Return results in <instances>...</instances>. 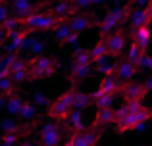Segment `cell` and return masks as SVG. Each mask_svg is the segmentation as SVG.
I'll return each instance as SVG.
<instances>
[{"mask_svg":"<svg viewBox=\"0 0 152 146\" xmlns=\"http://www.w3.org/2000/svg\"><path fill=\"white\" fill-rule=\"evenodd\" d=\"M131 14H133V0L125 2L119 8L108 10V14L104 15V19L100 21V25H98L100 27V41H106L114 31L121 29V25L131 17Z\"/></svg>","mask_w":152,"mask_h":146,"instance_id":"1","label":"cell"},{"mask_svg":"<svg viewBox=\"0 0 152 146\" xmlns=\"http://www.w3.org/2000/svg\"><path fill=\"white\" fill-rule=\"evenodd\" d=\"M60 62L52 56H35L27 60V71H29V81H41V79H48L56 73Z\"/></svg>","mask_w":152,"mask_h":146,"instance_id":"2","label":"cell"},{"mask_svg":"<svg viewBox=\"0 0 152 146\" xmlns=\"http://www.w3.org/2000/svg\"><path fill=\"white\" fill-rule=\"evenodd\" d=\"M60 23H66L52 15L50 12H37L33 15H27L21 19V27L27 33H35V31H54Z\"/></svg>","mask_w":152,"mask_h":146,"instance_id":"3","label":"cell"},{"mask_svg":"<svg viewBox=\"0 0 152 146\" xmlns=\"http://www.w3.org/2000/svg\"><path fill=\"white\" fill-rule=\"evenodd\" d=\"M71 112H73V89L64 92V94H60L56 100H52L48 110H46L48 117H52V119H56V121L67 119Z\"/></svg>","mask_w":152,"mask_h":146,"instance_id":"4","label":"cell"},{"mask_svg":"<svg viewBox=\"0 0 152 146\" xmlns=\"http://www.w3.org/2000/svg\"><path fill=\"white\" fill-rule=\"evenodd\" d=\"M150 90L146 89L145 83H135V81H129V83H123L121 86V98L123 102H142L146 96H148Z\"/></svg>","mask_w":152,"mask_h":146,"instance_id":"5","label":"cell"},{"mask_svg":"<svg viewBox=\"0 0 152 146\" xmlns=\"http://www.w3.org/2000/svg\"><path fill=\"white\" fill-rule=\"evenodd\" d=\"M100 139H102L100 129L91 127V129H87V131H83V133H73L66 146H96L100 142Z\"/></svg>","mask_w":152,"mask_h":146,"instance_id":"6","label":"cell"},{"mask_svg":"<svg viewBox=\"0 0 152 146\" xmlns=\"http://www.w3.org/2000/svg\"><path fill=\"white\" fill-rule=\"evenodd\" d=\"M67 23L71 25L73 33H79V35H81L83 31H87V29H93V27L100 25V21H98L93 14H75Z\"/></svg>","mask_w":152,"mask_h":146,"instance_id":"7","label":"cell"},{"mask_svg":"<svg viewBox=\"0 0 152 146\" xmlns=\"http://www.w3.org/2000/svg\"><path fill=\"white\" fill-rule=\"evenodd\" d=\"M106 44H108V56L112 58H119L125 50V33L123 29H118L106 38Z\"/></svg>","mask_w":152,"mask_h":146,"instance_id":"8","label":"cell"},{"mask_svg":"<svg viewBox=\"0 0 152 146\" xmlns=\"http://www.w3.org/2000/svg\"><path fill=\"white\" fill-rule=\"evenodd\" d=\"M75 6L71 4V0H54L50 6V14L56 15L58 19H62V21H69L71 17L75 15Z\"/></svg>","mask_w":152,"mask_h":146,"instance_id":"9","label":"cell"},{"mask_svg":"<svg viewBox=\"0 0 152 146\" xmlns=\"http://www.w3.org/2000/svg\"><path fill=\"white\" fill-rule=\"evenodd\" d=\"M60 127L56 123H45L41 127V146H58L60 144Z\"/></svg>","mask_w":152,"mask_h":146,"instance_id":"10","label":"cell"},{"mask_svg":"<svg viewBox=\"0 0 152 146\" xmlns=\"http://www.w3.org/2000/svg\"><path fill=\"white\" fill-rule=\"evenodd\" d=\"M37 4H33L31 0H12V14H14V17H27V15H33L39 12Z\"/></svg>","mask_w":152,"mask_h":146,"instance_id":"11","label":"cell"},{"mask_svg":"<svg viewBox=\"0 0 152 146\" xmlns=\"http://www.w3.org/2000/svg\"><path fill=\"white\" fill-rule=\"evenodd\" d=\"M146 48H142L141 44H137V42H131L129 48H127V62H131L133 65H137L139 69H145V60H146Z\"/></svg>","mask_w":152,"mask_h":146,"instance_id":"12","label":"cell"},{"mask_svg":"<svg viewBox=\"0 0 152 146\" xmlns=\"http://www.w3.org/2000/svg\"><path fill=\"white\" fill-rule=\"evenodd\" d=\"M137 73H139V68H137V65H133L131 62H127V60H121V62L115 64V77H118L121 83L133 81V77Z\"/></svg>","mask_w":152,"mask_h":146,"instance_id":"13","label":"cell"},{"mask_svg":"<svg viewBox=\"0 0 152 146\" xmlns=\"http://www.w3.org/2000/svg\"><path fill=\"white\" fill-rule=\"evenodd\" d=\"M114 98L115 96L106 94L98 89V90H94V92H91V106H94L96 110H110L112 106H114Z\"/></svg>","mask_w":152,"mask_h":146,"instance_id":"14","label":"cell"},{"mask_svg":"<svg viewBox=\"0 0 152 146\" xmlns=\"http://www.w3.org/2000/svg\"><path fill=\"white\" fill-rule=\"evenodd\" d=\"M110 123H115V110H96L94 113V119H93V127L94 129H102L108 127Z\"/></svg>","mask_w":152,"mask_h":146,"instance_id":"15","label":"cell"},{"mask_svg":"<svg viewBox=\"0 0 152 146\" xmlns=\"http://www.w3.org/2000/svg\"><path fill=\"white\" fill-rule=\"evenodd\" d=\"M121 86H123V83L119 81L118 77H102V79H100V85H98V89H100L102 92H106V94H112V96H115V94L121 92Z\"/></svg>","mask_w":152,"mask_h":146,"instance_id":"16","label":"cell"},{"mask_svg":"<svg viewBox=\"0 0 152 146\" xmlns=\"http://www.w3.org/2000/svg\"><path fill=\"white\" fill-rule=\"evenodd\" d=\"M129 21H131V27H133V29H139V27H148L152 17L148 15L146 8H137V10H133Z\"/></svg>","mask_w":152,"mask_h":146,"instance_id":"17","label":"cell"},{"mask_svg":"<svg viewBox=\"0 0 152 146\" xmlns=\"http://www.w3.org/2000/svg\"><path fill=\"white\" fill-rule=\"evenodd\" d=\"M67 121H69V127H71L73 133L87 131V127H85V113H83V110H73V112L69 113V117H67Z\"/></svg>","mask_w":152,"mask_h":146,"instance_id":"18","label":"cell"},{"mask_svg":"<svg viewBox=\"0 0 152 146\" xmlns=\"http://www.w3.org/2000/svg\"><path fill=\"white\" fill-rule=\"evenodd\" d=\"M131 38H133V42L141 44L142 48H148L150 38H152L150 27H139V29H133V31H131Z\"/></svg>","mask_w":152,"mask_h":146,"instance_id":"19","label":"cell"},{"mask_svg":"<svg viewBox=\"0 0 152 146\" xmlns=\"http://www.w3.org/2000/svg\"><path fill=\"white\" fill-rule=\"evenodd\" d=\"M89 54H91V58H93V64H96V62H100V60H106L108 58L106 41H100V38H98V42H94V44L89 48Z\"/></svg>","mask_w":152,"mask_h":146,"instance_id":"20","label":"cell"},{"mask_svg":"<svg viewBox=\"0 0 152 146\" xmlns=\"http://www.w3.org/2000/svg\"><path fill=\"white\" fill-rule=\"evenodd\" d=\"M73 35V29H71V25L69 23H60L58 27L54 29V37H56V42H58L60 46H64V44H67V41H69V37Z\"/></svg>","mask_w":152,"mask_h":146,"instance_id":"21","label":"cell"},{"mask_svg":"<svg viewBox=\"0 0 152 146\" xmlns=\"http://www.w3.org/2000/svg\"><path fill=\"white\" fill-rule=\"evenodd\" d=\"M23 102L25 100H21L15 92H12V94L6 96V110L12 115H19V113H21V108H23Z\"/></svg>","mask_w":152,"mask_h":146,"instance_id":"22","label":"cell"},{"mask_svg":"<svg viewBox=\"0 0 152 146\" xmlns=\"http://www.w3.org/2000/svg\"><path fill=\"white\" fill-rule=\"evenodd\" d=\"M91 73H93V65H71L69 79L73 83H79V81H83V79H87Z\"/></svg>","mask_w":152,"mask_h":146,"instance_id":"23","label":"cell"},{"mask_svg":"<svg viewBox=\"0 0 152 146\" xmlns=\"http://www.w3.org/2000/svg\"><path fill=\"white\" fill-rule=\"evenodd\" d=\"M14 81H12L10 77V69H4V71H0V94L2 96H8V94L14 92Z\"/></svg>","mask_w":152,"mask_h":146,"instance_id":"24","label":"cell"},{"mask_svg":"<svg viewBox=\"0 0 152 146\" xmlns=\"http://www.w3.org/2000/svg\"><path fill=\"white\" fill-rule=\"evenodd\" d=\"M87 106H91V94L73 89V110H85Z\"/></svg>","mask_w":152,"mask_h":146,"instance_id":"25","label":"cell"},{"mask_svg":"<svg viewBox=\"0 0 152 146\" xmlns=\"http://www.w3.org/2000/svg\"><path fill=\"white\" fill-rule=\"evenodd\" d=\"M73 65H93V58H91L89 50L77 48L73 52Z\"/></svg>","mask_w":152,"mask_h":146,"instance_id":"26","label":"cell"},{"mask_svg":"<svg viewBox=\"0 0 152 146\" xmlns=\"http://www.w3.org/2000/svg\"><path fill=\"white\" fill-rule=\"evenodd\" d=\"M94 69H96V73H100L102 77H115V65L108 64L106 60H100L94 64Z\"/></svg>","mask_w":152,"mask_h":146,"instance_id":"27","label":"cell"},{"mask_svg":"<svg viewBox=\"0 0 152 146\" xmlns=\"http://www.w3.org/2000/svg\"><path fill=\"white\" fill-rule=\"evenodd\" d=\"M19 117H21V119H27V121L33 119V117H37V106H35L31 100H25L23 102V108H21Z\"/></svg>","mask_w":152,"mask_h":146,"instance_id":"28","label":"cell"},{"mask_svg":"<svg viewBox=\"0 0 152 146\" xmlns=\"http://www.w3.org/2000/svg\"><path fill=\"white\" fill-rule=\"evenodd\" d=\"M31 102H33L35 106H50V98H48V94H45V92H41V90H37V92H33V98H31Z\"/></svg>","mask_w":152,"mask_h":146,"instance_id":"29","label":"cell"},{"mask_svg":"<svg viewBox=\"0 0 152 146\" xmlns=\"http://www.w3.org/2000/svg\"><path fill=\"white\" fill-rule=\"evenodd\" d=\"M0 129H2V133H19L21 131L18 121H14V119H4L2 123H0Z\"/></svg>","mask_w":152,"mask_h":146,"instance_id":"30","label":"cell"},{"mask_svg":"<svg viewBox=\"0 0 152 146\" xmlns=\"http://www.w3.org/2000/svg\"><path fill=\"white\" fill-rule=\"evenodd\" d=\"M10 17H12V10L8 8V4L4 0H0V25H4Z\"/></svg>","mask_w":152,"mask_h":146,"instance_id":"31","label":"cell"},{"mask_svg":"<svg viewBox=\"0 0 152 146\" xmlns=\"http://www.w3.org/2000/svg\"><path fill=\"white\" fill-rule=\"evenodd\" d=\"M10 77H12V81H14V85H21V83L29 81V71H27V69H23V71H15V73H12Z\"/></svg>","mask_w":152,"mask_h":146,"instance_id":"32","label":"cell"},{"mask_svg":"<svg viewBox=\"0 0 152 146\" xmlns=\"http://www.w3.org/2000/svg\"><path fill=\"white\" fill-rule=\"evenodd\" d=\"M23 69H27V62L15 56V58H14V62H12V65H10V75H12V73H15V71H23Z\"/></svg>","mask_w":152,"mask_h":146,"instance_id":"33","label":"cell"},{"mask_svg":"<svg viewBox=\"0 0 152 146\" xmlns=\"http://www.w3.org/2000/svg\"><path fill=\"white\" fill-rule=\"evenodd\" d=\"M18 139H19L18 133H2V144L18 146Z\"/></svg>","mask_w":152,"mask_h":146,"instance_id":"34","label":"cell"},{"mask_svg":"<svg viewBox=\"0 0 152 146\" xmlns=\"http://www.w3.org/2000/svg\"><path fill=\"white\" fill-rule=\"evenodd\" d=\"M127 115H129V110H127V106H125V104H121L118 110H115V125L121 123V121L125 119Z\"/></svg>","mask_w":152,"mask_h":146,"instance_id":"35","label":"cell"},{"mask_svg":"<svg viewBox=\"0 0 152 146\" xmlns=\"http://www.w3.org/2000/svg\"><path fill=\"white\" fill-rule=\"evenodd\" d=\"M29 48H31V54H33V58H35V56H42L45 42H42V41H33V44H29Z\"/></svg>","mask_w":152,"mask_h":146,"instance_id":"36","label":"cell"},{"mask_svg":"<svg viewBox=\"0 0 152 146\" xmlns=\"http://www.w3.org/2000/svg\"><path fill=\"white\" fill-rule=\"evenodd\" d=\"M123 104L127 106L129 113H137V112H141V110L145 108V104H142V102H123Z\"/></svg>","mask_w":152,"mask_h":146,"instance_id":"37","label":"cell"},{"mask_svg":"<svg viewBox=\"0 0 152 146\" xmlns=\"http://www.w3.org/2000/svg\"><path fill=\"white\" fill-rule=\"evenodd\" d=\"M71 4L75 6V10H87L93 6V0H71Z\"/></svg>","mask_w":152,"mask_h":146,"instance_id":"38","label":"cell"},{"mask_svg":"<svg viewBox=\"0 0 152 146\" xmlns=\"http://www.w3.org/2000/svg\"><path fill=\"white\" fill-rule=\"evenodd\" d=\"M8 38H10V33H8L6 29H4L2 25H0V46H4L8 42Z\"/></svg>","mask_w":152,"mask_h":146,"instance_id":"39","label":"cell"},{"mask_svg":"<svg viewBox=\"0 0 152 146\" xmlns=\"http://www.w3.org/2000/svg\"><path fill=\"white\" fill-rule=\"evenodd\" d=\"M77 41H79V33H73V35L69 37V41H67V44H75Z\"/></svg>","mask_w":152,"mask_h":146,"instance_id":"40","label":"cell"},{"mask_svg":"<svg viewBox=\"0 0 152 146\" xmlns=\"http://www.w3.org/2000/svg\"><path fill=\"white\" fill-rule=\"evenodd\" d=\"M145 69H150L152 71V58L150 56H146V60H145Z\"/></svg>","mask_w":152,"mask_h":146,"instance_id":"41","label":"cell"},{"mask_svg":"<svg viewBox=\"0 0 152 146\" xmlns=\"http://www.w3.org/2000/svg\"><path fill=\"white\" fill-rule=\"evenodd\" d=\"M145 85H146V89H148V90H152V77H150V79H146Z\"/></svg>","mask_w":152,"mask_h":146,"instance_id":"42","label":"cell"},{"mask_svg":"<svg viewBox=\"0 0 152 146\" xmlns=\"http://www.w3.org/2000/svg\"><path fill=\"white\" fill-rule=\"evenodd\" d=\"M146 12H148V15L152 17V0H150L148 4H146Z\"/></svg>","mask_w":152,"mask_h":146,"instance_id":"43","label":"cell"},{"mask_svg":"<svg viewBox=\"0 0 152 146\" xmlns=\"http://www.w3.org/2000/svg\"><path fill=\"white\" fill-rule=\"evenodd\" d=\"M104 0H93V6H98V4H102Z\"/></svg>","mask_w":152,"mask_h":146,"instance_id":"44","label":"cell"},{"mask_svg":"<svg viewBox=\"0 0 152 146\" xmlns=\"http://www.w3.org/2000/svg\"><path fill=\"white\" fill-rule=\"evenodd\" d=\"M21 146H33V144H31V142H29V140H27V142H23Z\"/></svg>","mask_w":152,"mask_h":146,"instance_id":"45","label":"cell"},{"mask_svg":"<svg viewBox=\"0 0 152 146\" xmlns=\"http://www.w3.org/2000/svg\"><path fill=\"white\" fill-rule=\"evenodd\" d=\"M0 146H8V144H0Z\"/></svg>","mask_w":152,"mask_h":146,"instance_id":"46","label":"cell"}]
</instances>
